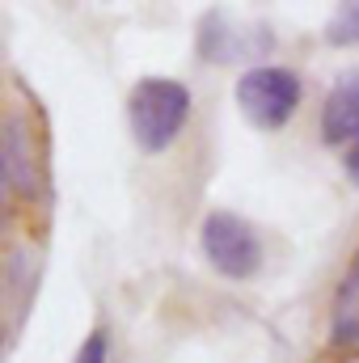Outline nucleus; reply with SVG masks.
Returning a JSON list of instances; mask_svg holds the SVG:
<instances>
[{"mask_svg": "<svg viewBox=\"0 0 359 363\" xmlns=\"http://www.w3.org/2000/svg\"><path fill=\"white\" fill-rule=\"evenodd\" d=\"M190 118V89L170 77H144L127 93V127L144 157H161Z\"/></svg>", "mask_w": 359, "mask_h": 363, "instance_id": "nucleus-1", "label": "nucleus"}, {"mask_svg": "<svg viewBox=\"0 0 359 363\" xmlns=\"http://www.w3.org/2000/svg\"><path fill=\"white\" fill-rule=\"evenodd\" d=\"M304 85L292 68L283 64H258L245 68L233 85V101L245 114V123H254L258 131H279L292 123V114L300 110Z\"/></svg>", "mask_w": 359, "mask_h": 363, "instance_id": "nucleus-2", "label": "nucleus"}, {"mask_svg": "<svg viewBox=\"0 0 359 363\" xmlns=\"http://www.w3.org/2000/svg\"><path fill=\"white\" fill-rule=\"evenodd\" d=\"M199 245H203V258L211 262V271L224 279L241 283L263 271V241H258L254 224L233 211H211L199 228Z\"/></svg>", "mask_w": 359, "mask_h": 363, "instance_id": "nucleus-3", "label": "nucleus"}, {"mask_svg": "<svg viewBox=\"0 0 359 363\" xmlns=\"http://www.w3.org/2000/svg\"><path fill=\"white\" fill-rule=\"evenodd\" d=\"M0 169H4V186L13 199L34 203L43 194V165H38L34 127L17 110H9L0 123Z\"/></svg>", "mask_w": 359, "mask_h": 363, "instance_id": "nucleus-4", "label": "nucleus"}, {"mask_svg": "<svg viewBox=\"0 0 359 363\" xmlns=\"http://www.w3.org/2000/svg\"><path fill=\"white\" fill-rule=\"evenodd\" d=\"M321 144H359V68L343 72L321 101Z\"/></svg>", "mask_w": 359, "mask_h": 363, "instance_id": "nucleus-5", "label": "nucleus"}, {"mask_svg": "<svg viewBox=\"0 0 359 363\" xmlns=\"http://www.w3.org/2000/svg\"><path fill=\"white\" fill-rule=\"evenodd\" d=\"M330 342L334 347H359V250L338 279L334 304H330Z\"/></svg>", "mask_w": 359, "mask_h": 363, "instance_id": "nucleus-6", "label": "nucleus"}, {"mask_svg": "<svg viewBox=\"0 0 359 363\" xmlns=\"http://www.w3.org/2000/svg\"><path fill=\"white\" fill-rule=\"evenodd\" d=\"M250 51H258V47L245 43L241 30H237L224 13H207V21L199 26V55H203V60L228 64V60H241V55H250Z\"/></svg>", "mask_w": 359, "mask_h": 363, "instance_id": "nucleus-7", "label": "nucleus"}, {"mask_svg": "<svg viewBox=\"0 0 359 363\" xmlns=\"http://www.w3.org/2000/svg\"><path fill=\"white\" fill-rule=\"evenodd\" d=\"M326 43L334 47H359V0L338 4L326 21Z\"/></svg>", "mask_w": 359, "mask_h": 363, "instance_id": "nucleus-8", "label": "nucleus"}, {"mask_svg": "<svg viewBox=\"0 0 359 363\" xmlns=\"http://www.w3.org/2000/svg\"><path fill=\"white\" fill-rule=\"evenodd\" d=\"M77 363H110V334H106L101 325H97V330H89V338L81 342Z\"/></svg>", "mask_w": 359, "mask_h": 363, "instance_id": "nucleus-9", "label": "nucleus"}, {"mask_svg": "<svg viewBox=\"0 0 359 363\" xmlns=\"http://www.w3.org/2000/svg\"><path fill=\"white\" fill-rule=\"evenodd\" d=\"M347 174H351V182L359 186V144L351 148V152H347Z\"/></svg>", "mask_w": 359, "mask_h": 363, "instance_id": "nucleus-10", "label": "nucleus"}]
</instances>
